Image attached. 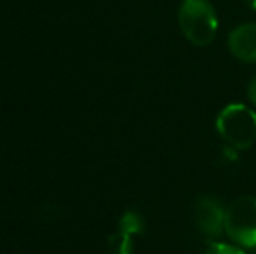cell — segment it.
<instances>
[{"instance_id": "obj_1", "label": "cell", "mask_w": 256, "mask_h": 254, "mask_svg": "<svg viewBox=\"0 0 256 254\" xmlns=\"http://www.w3.org/2000/svg\"><path fill=\"white\" fill-rule=\"evenodd\" d=\"M178 21L183 35L194 45H209L216 37L218 17L216 10L206 0H183L178 10Z\"/></svg>"}, {"instance_id": "obj_2", "label": "cell", "mask_w": 256, "mask_h": 254, "mask_svg": "<svg viewBox=\"0 0 256 254\" xmlns=\"http://www.w3.org/2000/svg\"><path fill=\"white\" fill-rule=\"evenodd\" d=\"M216 129L232 148H250L256 141V113L246 105L234 103L220 112Z\"/></svg>"}, {"instance_id": "obj_3", "label": "cell", "mask_w": 256, "mask_h": 254, "mask_svg": "<svg viewBox=\"0 0 256 254\" xmlns=\"http://www.w3.org/2000/svg\"><path fill=\"white\" fill-rule=\"evenodd\" d=\"M225 232L236 244L256 248V197L244 195L225 209Z\"/></svg>"}, {"instance_id": "obj_4", "label": "cell", "mask_w": 256, "mask_h": 254, "mask_svg": "<svg viewBox=\"0 0 256 254\" xmlns=\"http://www.w3.org/2000/svg\"><path fill=\"white\" fill-rule=\"evenodd\" d=\"M194 221L204 237L218 239L225 232V209L218 199L202 195L194 206Z\"/></svg>"}, {"instance_id": "obj_5", "label": "cell", "mask_w": 256, "mask_h": 254, "mask_svg": "<svg viewBox=\"0 0 256 254\" xmlns=\"http://www.w3.org/2000/svg\"><path fill=\"white\" fill-rule=\"evenodd\" d=\"M228 49L240 61L256 63V23L234 28L228 35Z\"/></svg>"}, {"instance_id": "obj_6", "label": "cell", "mask_w": 256, "mask_h": 254, "mask_svg": "<svg viewBox=\"0 0 256 254\" xmlns=\"http://www.w3.org/2000/svg\"><path fill=\"white\" fill-rule=\"evenodd\" d=\"M204 254H246L242 249L236 248V246L230 244H222V242H214L206 249Z\"/></svg>"}, {"instance_id": "obj_7", "label": "cell", "mask_w": 256, "mask_h": 254, "mask_svg": "<svg viewBox=\"0 0 256 254\" xmlns=\"http://www.w3.org/2000/svg\"><path fill=\"white\" fill-rule=\"evenodd\" d=\"M248 98H250V101L256 106V77L250 82V85H248Z\"/></svg>"}, {"instance_id": "obj_8", "label": "cell", "mask_w": 256, "mask_h": 254, "mask_svg": "<svg viewBox=\"0 0 256 254\" xmlns=\"http://www.w3.org/2000/svg\"><path fill=\"white\" fill-rule=\"evenodd\" d=\"M244 3H246L250 9H253V10H256V0H244Z\"/></svg>"}]
</instances>
